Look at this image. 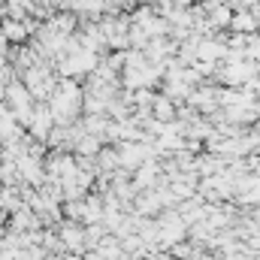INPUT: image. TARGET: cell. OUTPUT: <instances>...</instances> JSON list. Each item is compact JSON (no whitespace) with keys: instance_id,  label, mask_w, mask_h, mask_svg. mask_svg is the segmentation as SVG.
I'll list each match as a JSON object with an SVG mask.
<instances>
[{"instance_id":"cell-1","label":"cell","mask_w":260,"mask_h":260,"mask_svg":"<svg viewBox=\"0 0 260 260\" xmlns=\"http://www.w3.org/2000/svg\"><path fill=\"white\" fill-rule=\"evenodd\" d=\"M154 115H157V121L164 124V121H173V118H176V109H173V103H170L167 97H157V100H154Z\"/></svg>"},{"instance_id":"cell-3","label":"cell","mask_w":260,"mask_h":260,"mask_svg":"<svg viewBox=\"0 0 260 260\" xmlns=\"http://www.w3.org/2000/svg\"><path fill=\"white\" fill-rule=\"evenodd\" d=\"M212 24H215V27L230 24V9H227V6H215V9H212Z\"/></svg>"},{"instance_id":"cell-2","label":"cell","mask_w":260,"mask_h":260,"mask_svg":"<svg viewBox=\"0 0 260 260\" xmlns=\"http://www.w3.org/2000/svg\"><path fill=\"white\" fill-rule=\"evenodd\" d=\"M233 27H236V30H242V34H245V30H254V27H257V18H254L251 12H242V15H236V18H233Z\"/></svg>"}]
</instances>
